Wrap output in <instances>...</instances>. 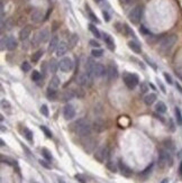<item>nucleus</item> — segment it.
Instances as JSON below:
<instances>
[{
    "instance_id": "obj_1",
    "label": "nucleus",
    "mask_w": 182,
    "mask_h": 183,
    "mask_svg": "<svg viewBox=\"0 0 182 183\" xmlns=\"http://www.w3.org/2000/svg\"><path fill=\"white\" fill-rule=\"evenodd\" d=\"M72 129L74 131L75 134H78L80 137H88L90 135L92 126H91L90 122L87 119L81 118V119H78L72 125Z\"/></svg>"
},
{
    "instance_id": "obj_2",
    "label": "nucleus",
    "mask_w": 182,
    "mask_h": 183,
    "mask_svg": "<svg viewBox=\"0 0 182 183\" xmlns=\"http://www.w3.org/2000/svg\"><path fill=\"white\" fill-rule=\"evenodd\" d=\"M178 42V36L175 34H169L160 40V50L162 53H169Z\"/></svg>"
},
{
    "instance_id": "obj_3",
    "label": "nucleus",
    "mask_w": 182,
    "mask_h": 183,
    "mask_svg": "<svg viewBox=\"0 0 182 183\" xmlns=\"http://www.w3.org/2000/svg\"><path fill=\"white\" fill-rule=\"evenodd\" d=\"M172 164H173V158H172L171 153L165 148L160 149V152H158V165H160V168L165 169V168L171 166Z\"/></svg>"
},
{
    "instance_id": "obj_4",
    "label": "nucleus",
    "mask_w": 182,
    "mask_h": 183,
    "mask_svg": "<svg viewBox=\"0 0 182 183\" xmlns=\"http://www.w3.org/2000/svg\"><path fill=\"white\" fill-rule=\"evenodd\" d=\"M93 79L94 77L90 74L89 72H83V73H80L77 78V83H78L80 87H83V88H90L93 84Z\"/></svg>"
},
{
    "instance_id": "obj_5",
    "label": "nucleus",
    "mask_w": 182,
    "mask_h": 183,
    "mask_svg": "<svg viewBox=\"0 0 182 183\" xmlns=\"http://www.w3.org/2000/svg\"><path fill=\"white\" fill-rule=\"evenodd\" d=\"M50 38V30L49 28H43L40 29L38 33L34 36V38L32 40V45L33 46H38L39 44L46 43Z\"/></svg>"
},
{
    "instance_id": "obj_6",
    "label": "nucleus",
    "mask_w": 182,
    "mask_h": 183,
    "mask_svg": "<svg viewBox=\"0 0 182 183\" xmlns=\"http://www.w3.org/2000/svg\"><path fill=\"white\" fill-rule=\"evenodd\" d=\"M143 17V7L142 6H135L128 13V19L131 24H138L142 20Z\"/></svg>"
},
{
    "instance_id": "obj_7",
    "label": "nucleus",
    "mask_w": 182,
    "mask_h": 183,
    "mask_svg": "<svg viewBox=\"0 0 182 183\" xmlns=\"http://www.w3.org/2000/svg\"><path fill=\"white\" fill-rule=\"evenodd\" d=\"M123 79H124V82H125L126 87L130 90L135 89L138 85V82H140L138 75L135 74V73H125Z\"/></svg>"
},
{
    "instance_id": "obj_8",
    "label": "nucleus",
    "mask_w": 182,
    "mask_h": 183,
    "mask_svg": "<svg viewBox=\"0 0 182 183\" xmlns=\"http://www.w3.org/2000/svg\"><path fill=\"white\" fill-rule=\"evenodd\" d=\"M110 155V151H109V147L107 145H104L101 147H99L96 153H94V158L99 162V163H104V161H107L109 158Z\"/></svg>"
},
{
    "instance_id": "obj_9",
    "label": "nucleus",
    "mask_w": 182,
    "mask_h": 183,
    "mask_svg": "<svg viewBox=\"0 0 182 183\" xmlns=\"http://www.w3.org/2000/svg\"><path fill=\"white\" fill-rule=\"evenodd\" d=\"M17 46H18V42L13 36H9L6 39H1V48L2 50L6 47L8 51H15Z\"/></svg>"
},
{
    "instance_id": "obj_10",
    "label": "nucleus",
    "mask_w": 182,
    "mask_h": 183,
    "mask_svg": "<svg viewBox=\"0 0 182 183\" xmlns=\"http://www.w3.org/2000/svg\"><path fill=\"white\" fill-rule=\"evenodd\" d=\"M60 70L64 73L71 72L73 70V61L70 57H63L60 61Z\"/></svg>"
},
{
    "instance_id": "obj_11",
    "label": "nucleus",
    "mask_w": 182,
    "mask_h": 183,
    "mask_svg": "<svg viewBox=\"0 0 182 183\" xmlns=\"http://www.w3.org/2000/svg\"><path fill=\"white\" fill-rule=\"evenodd\" d=\"M63 117L65 120H71L75 117V108L73 107V105L67 104L64 106L63 108Z\"/></svg>"
},
{
    "instance_id": "obj_12",
    "label": "nucleus",
    "mask_w": 182,
    "mask_h": 183,
    "mask_svg": "<svg viewBox=\"0 0 182 183\" xmlns=\"http://www.w3.org/2000/svg\"><path fill=\"white\" fill-rule=\"evenodd\" d=\"M107 74H108L107 67L101 63H97L96 67H94V71H93V77L94 78H104Z\"/></svg>"
},
{
    "instance_id": "obj_13",
    "label": "nucleus",
    "mask_w": 182,
    "mask_h": 183,
    "mask_svg": "<svg viewBox=\"0 0 182 183\" xmlns=\"http://www.w3.org/2000/svg\"><path fill=\"white\" fill-rule=\"evenodd\" d=\"M92 129L96 133H102L106 129V122L101 118H96L92 122Z\"/></svg>"
},
{
    "instance_id": "obj_14",
    "label": "nucleus",
    "mask_w": 182,
    "mask_h": 183,
    "mask_svg": "<svg viewBox=\"0 0 182 183\" xmlns=\"http://www.w3.org/2000/svg\"><path fill=\"white\" fill-rule=\"evenodd\" d=\"M107 72H108V78L110 79V80H116L118 78V67L117 65L114 63V62H110L109 63V65L107 67Z\"/></svg>"
},
{
    "instance_id": "obj_15",
    "label": "nucleus",
    "mask_w": 182,
    "mask_h": 183,
    "mask_svg": "<svg viewBox=\"0 0 182 183\" xmlns=\"http://www.w3.org/2000/svg\"><path fill=\"white\" fill-rule=\"evenodd\" d=\"M118 169L120 171V173H121V175H124L125 178H130L131 176V174H133V171L130 169L129 166H127L121 159H119V162H118Z\"/></svg>"
},
{
    "instance_id": "obj_16",
    "label": "nucleus",
    "mask_w": 182,
    "mask_h": 183,
    "mask_svg": "<svg viewBox=\"0 0 182 183\" xmlns=\"http://www.w3.org/2000/svg\"><path fill=\"white\" fill-rule=\"evenodd\" d=\"M74 97H75L74 89H69V90H65V91L62 92V94H61V100L64 101V102H69V101L72 100Z\"/></svg>"
},
{
    "instance_id": "obj_17",
    "label": "nucleus",
    "mask_w": 182,
    "mask_h": 183,
    "mask_svg": "<svg viewBox=\"0 0 182 183\" xmlns=\"http://www.w3.org/2000/svg\"><path fill=\"white\" fill-rule=\"evenodd\" d=\"M59 44H60V39H59V36L57 35H54L51 40H50V43H49V47H47V51L49 53H53L56 51V48H57V46H59Z\"/></svg>"
},
{
    "instance_id": "obj_18",
    "label": "nucleus",
    "mask_w": 182,
    "mask_h": 183,
    "mask_svg": "<svg viewBox=\"0 0 182 183\" xmlns=\"http://www.w3.org/2000/svg\"><path fill=\"white\" fill-rule=\"evenodd\" d=\"M30 33H32V26H29V25L24 26L20 29V32H19V39L23 40V42H25L29 37Z\"/></svg>"
},
{
    "instance_id": "obj_19",
    "label": "nucleus",
    "mask_w": 182,
    "mask_h": 183,
    "mask_svg": "<svg viewBox=\"0 0 182 183\" xmlns=\"http://www.w3.org/2000/svg\"><path fill=\"white\" fill-rule=\"evenodd\" d=\"M67 50H69V45H67V43H65V42H60V44H59V46H57V48H56V51H55V54H56V56H63L66 54L67 52Z\"/></svg>"
},
{
    "instance_id": "obj_20",
    "label": "nucleus",
    "mask_w": 182,
    "mask_h": 183,
    "mask_svg": "<svg viewBox=\"0 0 182 183\" xmlns=\"http://www.w3.org/2000/svg\"><path fill=\"white\" fill-rule=\"evenodd\" d=\"M30 19L35 24L40 23L43 20V13H42V10L40 9H34L32 15H30Z\"/></svg>"
},
{
    "instance_id": "obj_21",
    "label": "nucleus",
    "mask_w": 182,
    "mask_h": 183,
    "mask_svg": "<svg viewBox=\"0 0 182 183\" xmlns=\"http://www.w3.org/2000/svg\"><path fill=\"white\" fill-rule=\"evenodd\" d=\"M102 38H104V43H106V45H107V47H108L110 51H114V50H115L114 38H113L109 34H107V33H104V34H102Z\"/></svg>"
},
{
    "instance_id": "obj_22",
    "label": "nucleus",
    "mask_w": 182,
    "mask_h": 183,
    "mask_svg": "<svg viewBox=\"0 0 182 183\" xmlns=\"http://www.w3.org/2000/svg\"><path fill=\"white\" fill-rule=\"evenodd\" d=\"M96 61L92 59V57H88L87 61H86V64H84V67H86V71L89 72L90 74L93 75V71H94V67H96Z\"/></svg>"
},
{
    "instance_id": "obj_23",
    "label": "nucleus",
    "mask_w": 182,
    "mask_h": 183,
    "mask_svg": "<svg viewBox=\"0 0 182 183\" xmlns=\"http://www.w3.org/2000/svg\"><path fill=\"white\" fill-rule=\"evenodd\" d=\"M128 47L134 53H136V54H140V53L142 52V47H141V45L136 40H129L128 42Z\"/></svg>"
},
{
    "instance_id": "obj_24",
    "label": "nucleus",
    "mask_w": 182,
    "mask_h": 183,
    "mask_svg": "<svg viewBox=\"0 0 182 183\" xmlns=\"http://www.w3.org/2000/svg\"><path fill=\"white\" fill-rule=\"evenodd\" d=\"M49 71L53 73V74H55L56 72H57V70L60 69V63H57V61L55 60V59H51V61L49 62Z\"/></svg>"
},
{
    "instance_id": "obj_25",
    "label": "nucleus",
    "mask_w": 182,
    "mask_h": 183,
    "mask_svg": "<svg viewBox=\"0 0 182 183\" xmlns=\"http://www.w3.org/2000/svg\"><path fill=\"white\" fill-rule=\"evenodd\" d=\"M60 84H61L60 78H59V77H56V75H54V77L50 80L49 88H50V89H54V90H57V89H59V87H60Z\"/></svg>"
},
{
    "instance_id": "obj_26",
    "label": "nucleus",
    "mask_w": 182,
    "mask_h": 183,
    "mask_svg": "<svg viewBox=\"0 0 182 183\" xmlns=\"http://www.w3.org/2000/svg\"><path fill=\"white\" fill-rule=\"evenodd\" d=\"M156 99H157V97H156L155 93H148L144 97V104L147 106H151L155 102Z\"/></svg>"
},
{
    "instance_id": "obj_27",
    "label": "nucleus",
    "mask_w": 182,
    "mask_h": 183,
    "mask_svg": "<svg viewBox=\"0 0 182 183\" xmlns=\"http://www.w3.org/2000/svg\"><path fill=\"white\" fill-rule=\"evenodd\" d=\"M166 110H168L166 105H165L163 101H157V102H156V105H155V111L156 112H158V114L163 115V114H165V112H166Z\"/></svg>"
},
{
    "instance_id": "obj_28",
    "label": "nucleus",
    "mask_w": 182,
    "mask_h": 183,
    "mask_svg": "<svg viewBox=\"0 0 182 183\" xmlns=\"http://www.w3.org/2000/svg\"><path fill=\"white\" fill-rule=\"evenodd\" d=\"M79 42V36L77 34H72L70 37H69V42H67V45H69V48H73Z\"/></svg>"
},
{
    "instance_id": "obj_29",
    "label": "nucleus",
    "mask_w": 182,
    "mask_h": 183,
    "mask_svg": "<svg viewBox=\"0 0 182 183\" xmlns=\"http://www.w3.org/2000/svg\"><path fill=\"white\" fill-rule=\"evenodd\" d=\"M46 96H47V99L49 100H56L57 99V90H54V89H47V91H46Z\"/></svg>"
},
{
    "instance_id": "obj_30",
    "label": "nucleus",
    "mask_w": 182,
    "mask_h": 183,
    "mask_svg": "<svg viewBox=\"0 0 182 183\" xmlns=\"http://www.w3.org/2000/svg\"><path fill=\"white\" fill-rule=\"evenodd\" d=\"M43 55H44V51H43V50H37L36 52L32 55V61H33L34 63L38 62L39 60L42 59V56H43Z\"/></svg>"
},
{
    "instance_id": "obj_31",
    "label": "nucleus",
    "mask_w": 182,
    "mask_h": 183,
    "mask_svg": "<svg viewBox=\"0 0 182 183\" xmlns=\"http://www.w3.org/2000/svg\"><path fill=\"white\" fill-rule=\"evenodd\" d=\"M86 9H87V11H88V17H89V19H90L91 22H93V23H99V19L97 18V16L93 13V11L90 9V7L88 6V5H86Z\"/></svg>"
},
{
    "instance_id": "obj_32",
    "label": "nucleus",
    "mask_w": 182,
    "mask_h": 183,
    "mask_svg": "<svg viewBox=\"0 0 182 183\" xmlns=\"http://www.w3.org/2000/svg\"><path fill=\"white\" fill-rule=\"evenodd\" d=\"M153 166H154V163H151V164H150V165H148V166L143 171V172H141V174H140V175H141L142 178H144V179H146V178L151 174V172H152V170H153Z\"/></svg>"
},
{
    "instance_id": "obj_33",
    "label": "nucleus",
    "mask_w": 182,
    "mask_h": 183,
    "mask_svg": "<svg viewBox=\"0 0 182 183\" xmlns=\"http://www.w3.org/2000/svg\"><path fill=\"white\" fill-rule=\"evenodd\" d=\"M89 29H90V32L92 33V35L96 37V38H100L102 35L100 34V32H99V29L97 28V27L94 26V25H92V24H90L89 25Z\"/></svg>"
},
{
    "instance_id": "obj_34",
    "label": "nucleus",
    "mask_w": 182,
    "mask_h": 183,
    "mask_svg": "<svg viewBox=\"0 0 182 183\" xmlns=\"http://www.w3.org/2000/svg\"><path fill=\"white\" fill-rule=\"evenodd\" d=\"M94 147H96V141L94 139H88V142L86 143V146H84V148H86V151L87 152H91L92 149H94Z\"/></svg>"
},
{
    "instance_id": "obj_35",
    "label": "nucleus",
    "mask_w": 182,
    "mask_h": 183,
    "mask_svg": "<svg viewBox=\"0 0 182 183\" xmlns=\"http://www.w3.org/2000/svg\"><path fill=\"white\" fill-rule=\"evenodd\" d=\"M174 115H175V120H177V124L179 126H182V114H181V110L177 107L174 109Z\"/></svg>"
},
{
    "instance_id": "obj_36",
    "label": "nucleus",
    "mask_w": 182,
    "mask_h": 183,
    "mask_svg": "<svg viewBox=\"0 0 182 183\" xmlns=\"http://www.w3.org/2000/svg\"><path fill=\"white\" fill-rule=\"evenodd\" d=\"M1 27H2V29L6 28V30H10L11 27H13V20L11 19H7L6 22L1 20Z\"/></svg>"
},
{
    "instance_id": "obj_37",
    "label": "nucleus",
    "mask_w": 182,
    "mask_h": 183,
    "mask_svg": "<svg viewBox=\"0 0 182 183\" xmlns=\"http://www.w3.org/2000/svg\"><path fill=\"white\" fill-rule=\"evenodd\" d=\"M42 155L44 156V158L46 159V161H49V162H51L53 159V156H52V154H51V152L47 149V148H42Z\"/></svg>"
},
{
    "instance_id": "obj_38",
    "label": "nucleus",
    "mask_w": 182,
    "mask_h": 183,
    "mask_svg": "<svg viewBox=\"0 0 182 183\" xmlns=\"http://www.w3.org/2000/svg\"><path fill=\"white\" fill-rule=\"evenodd\" d=\"M163 145H164L165 149H168L169 152H173L174 151V144H173V142L171 139H165L163 142Z\"/></svg>"
},
{
    "instance_id": "obj_39",
    "label": "nucleus",
    "mask_w": 182,
    "mask_h": 183,
    "mask_svg": "<svg viewBox=\"0 0 182 183\" xmlns=\"http://www.w3.org/2000/svg\"><path fill=\"white\" fill-rule=\"evenodd\" d=\"M24 136H25V138H26L27 141L29 142V143H33V131H29L28 128H24Z\"/></svg>"
},
{
    "instance_id": "obj_40",
    "label": "nucleus",
    "mask_w": 182,
    "mask_h": 183,
    "mask_svg": "<svg viewBox=\"0 0 182 183\" xmlns=\"http://www.w3.org/2000/svg\"><path fill=\"white\" fill-rule=\"evenodd\" d=\"M107 169L110 171V172L116 173L117 170H118V165H116L113 161H108V162H107Z\"/></svg>"
},
{
    "instance_id": "obj_41",
    "label": "nucleus",
    "mask_w": 182,
    "mask_h": 183,
    "mask_svg": "<svg viewBox=\"0 0 182 183\" xmlns=\"http://www.w3.org/2000/svg\"><path fill=\"white\" fill-rule=\"evenodd\" d=\"M42 78H43V75L39 73L38 71H33V72H32V80H33L34 82H38Z\"/></svg>"
},
{
    "instance_id": "obj_42",
    "label": "nucleus",
    "mask_w": 182,
    "mask_h": 183,
    "mask_svg": "<svg viewBox=\"0 0 182 183\" xmlns=\"http://www.w3.org/2000/svg\"><path fill=\"white\" fill-rule=\"evenodd\" d=\"M102 54H104V51L101 48H93L91 51V55L93 57H100V56H102Z\"/></svg>"
},
{
    "instance_id": "obj_43",
    "label": "nucleus",
    "mask_w": 182,
    "mask_h": 183,
    "mask_svg": "<svg viewBox=\"0 0 182 183\" xmlns=\"http://www.w3.org/2000/svg\"><path fill=\"white\" fill-rule=\"evenodd\" d=\"M40 114H42L44 117H49L50 111H49V108H47V106L46 105H43L40 107Z\"/></svg>"
},
{
    "instance_id": "obj_44",
    "label": "nucleus",
    "mask_w": 182,
    "mask_h": 183,
    "mask_svg": "<svg viewBox=\"0 0 182 183\" xmlns=\"http://www.w3.org/2000/svg\"><path fill=\"white\" fill-rule=\"evenodd\" d=\"M40 129L45 134V136H46L47 138H52V133H51V131H50L46 126H40Z\"/></svg>"
},
{
    "instance_id": "obj_45",
    "label": "nucleus",
    "mask_w": 182,
    "mask_h": 183,
    "mask_svg": "<svg viewBox=\"0 0 182 183\" xmlns=\"http://www.w3.org/2000/svg\"><path fill=\"white\" fill-rule=\"evenodd\" d=\"M81 88H82V87H78V88L74 89L75 97H78V98H83V97H84V91H83Z\"/></svg>"
},
{
    "instance_id": "obj_46",
    "label": "nucleus",
    "mask_w": 182,
    "mask_h": 183,
    "mask_svg": "<svg viewBox=\"0 0 182 183\" xmlns=\"http://www.w3.org/2000/svg\"><path fill=\"white\" fill-rule=\"evenodd\" d=\"M119 1H120V3H123L125 6H131V5L137 2V0H119Z\"/></svg>"
},
{
    "instance_id": "obj_47",
    "label": "nucleus",
    "mask_w": 182,
    "mask_h": 183,
    "mask_svg": "<svg viewBox=\"0 0 182 183\" xmlns=\"http://www.w3.org/2000/svg\"><path fill=\"white\" fill-rule=\"evenodd\" d=\"M38 162H39V164H40L42 166H44L45 169H47V170H50V169H51V165L47 163L49 161H46V159H39Z\"/></svg>"
},
{
    "instance_id": "obj_48",
    "label": "nucleus",
    "mask_w": 182,
    "mask_h": 183,
    "mask_svg": "<svg viewBox=\"0 0 182 183\" xmlns=\"http://www.w3.org/2000/svg\"><path fill=\"white\" fill-rule=\"evenodd\" d=\"M30 69H32V67H30V64H29L28 62H23V64H22V70H23L24 72H28Z\"/></svg>"
},
{
    "instance_id": "obj_49",
    "label": "nucleus",
    "mask_w": 182,
    "mask_h": 183,
    "mask_svg": "<svg viewBox=\"0 0 182 183\" xmlns=\"http://www.w3.org/2000/svg\"><path fill=\"white\" fill-rule=\"evenodd\" d=\"M140 32H141L143 35H150V34H151V33H150V30H148V29H147L145 26L140 27Z\"/></svg>"
},
{
    "instance_id": "obj_50",
    "label": "nucleus",
    "mask_w": 182,
    "mask_h": 183,
    "mask_svg": "<svg viewBox=\"0 0 182 183\" xmlns=\"http://www.w3.org/2000/svg\"><path fill=\"white\" fill-rule=\"evenodd\" d=\"M147 89H148L147 83H145V82L141 83V92H142V93H146V92H147Z\"/></svg>"
},
{
    "instance_id": "obj_51",
    "label": "nucleus",
    "mask_w": 182,
    "mask_h": 183,
    "mask_svg": "<svg viewBox=\"0 0 182 183\" xmlns=\"http://www.w3.org/2000/svg\"><path fill=\"white\" fill-rule=\"evenodd\" d=\"M42 70H43V74L45 75V74H46V72H47V70H50V69H49V63L44 62V63L42 64Z\"/></svg>"
},
{
    "instance_id": "obj_52",
    "label": "nucleus",
    "mask_w": 182,
    "mask_h": 183,
    "mask_svg": "<svg viewBox=\"0 0 182 183\" xmlns=\"http://www.w3.org/2000/svg\"><path fill=\"white\" fill-rule=\"evenodd\" d=\"M90 45H91V46H93L94 48H99V47H100V44H99V43H98L96 39H91V40H90Z\"/></svg>"
},
{
    "instance_id": "obj_53",
    "label": "nucleus",
    "mask_w": 182,
    "mask_h": 183,
    "mask_svg": "<svg viewBox=\"0 0 182 183\" xmlns=\"http://www.w3.org/2000/svg\"><path fill=\"white\" fill-rule=\"evenodd\" d=\"M75 179L78 180L80 183H87V181H86V179L81 175V174H75Z\"/></svg>"
},
{
    "instance_id": "obj_54",
    "label": "nucleus",
    "mask_w": 182,
    "mask_h": 183,
    "mask_svg": "<svg viewBox=\"0 0 182 183\" xmlns=\"http://www.w3.org/2000/svg\"><path fill=\"white\" fill-rule=\"evenodd\" d=\"M102 16H104V20H106V22H109V20H110V16H109V13H107L106 10L102 11Z\"/></svg>"
},
{
    "instance_id": "obj_55",
    "label": "nucleus",
    "mask_w": 182,
    "mask_h": 183,
    "mask_svg": "<svg viewBox=\"0 0 182 183\" xmlns=\"http://www.w3.org/2000/svg\"><path fill=\"white\" fill-rule=\"evenodd\" d=\"M1 107H2L3 109H6V108H9L10 106H9V102H8V101L2 100V101H1Z\"/></svg>"
},
{
    "instance_id": "obj_56",
    "label": "nucleus",
    "mask_w": 182,
    "mask_h": 183,
    "mask_svg": "<svg viewBox=\"0 0 182 183\" xmlns=\"http://www.w3.org/2000/svg\"><path fill=\"white\" fill-rule=\"evenodd\" d=\"M163 75H164L165 80L168 81V83H170V84H171V83H172V79H171V77H170V75L168 74V73H166V72H164V73H163Z\"/></svg>"
},
{
    "instance_id": "obj_57",
    "label": "nucleus",
    "mask_w": 182,
    "mask_h": 183,
    "mask_svg": "<svg viewBox=\"0 0 182 183\" xmlns=\"http://www.w3.org/2000/svg\"><path fill=\"white\" fill-rule=\"evenodd\" d=\"M179 173H180V175L182 176V161H181V163H180V166H179Z\"/></svg>"
},
{
    "instance_id": "obj_58",
    "label": "nucleus",
    "mask_w": 182,
    "mask_h": 183,
    "mask_svg": "<svg viewBox=\"0 0 182 183\" xmlns=\"http://www.w3.org/2000/svg\"><path fill=\"white\" fill-rule=\"evenodd\" d=\"M160 183H169V179H163Z\"/></svg>"
},
{
    "instance_id": "obj_59",
    "label": "nucleus",
    "mask_w": 182,
    "mask_h": 183,
    "mask_svg": "<svg viewBox=\"0 0 182 183\" xmlns=\"http://www.w3.org/2000/svg\"><path fill=\"white\" fill-rule=\"evenodd\" d=\"M57 181H59V183H66L62 178H59V180H57Z\"/></svg>"
},
{
    "instance_id": "obj_60",
    "label": "nucleus",
    "mask_w": 182,
    "mask_h": 183,
    "mask_svg": "<svg viewBox=\"0 0 182 183\" xmlns=\"http://www.w3.org/2000/svg\"><path fill=\"white\" fill-rule=\"evenodd\" d=\"M175 85H177V88H178V90H180V91L182 92V88H181V87H180V85H179V84H178V83H177V84H175Z\"/></svg>"
},
{
    "instance_id": "obj_61",
    "label": "nucleus",
    "mask_w": 182,
    "mask_h": 183,
    "mask_svg": "<svg viewBox=\"0 0 182 183\" xmlns=\"http://www.w3.org/2000/svg\"><path fill=\"white\" fill-rule=\"evenodd\" d=\"M94 1H96V2H100L101 0H94Z\"/></svg>"
}]
</instances>
